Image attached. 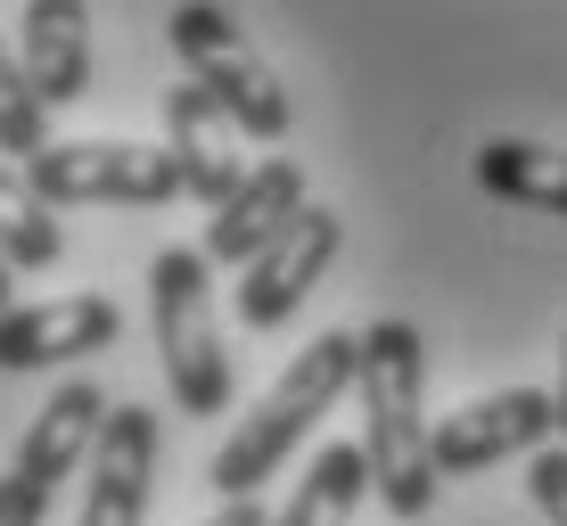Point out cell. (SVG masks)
<instances>
[{
    "label": "cell",
    "instance_id": "ac0fdd59",
    "mask_svg": "<svg viewBox=\"0 0 567 526\" xmlns=\"http://www.w3.org/2000/svg\"><path fill=\"white\" fill-rule=\"evenodd\" d=\"M526 494H535V510L567 526V444H543L535 461H526Z\"/></svg>",
    "mask_w": 567,
    "mask_h": 526
},
{
    "label": "cell",
    "instance_id": "277c9868",
    "mask_svg": "<svg viewBox=\"0 0 567 526\" xmlns=\"http://www.w3.org/2000/svg\"><path fill=\"white\" fill-rule=\"evenodd\" d=\"M165 33H173V58L189 66V83H206L247 141H288V124H297L288 115V83L264 66V50L247 42V25L223 0H182L165 17Z\"/></svg>",
    "mask_w": 567,
    "mask_h": 526
},
{
    "label": "cell",
    "instance_id": "7a4b0ae2",
    "mask_svg": "<svg viewBox=\"0 0 567 526\" xmlns=\"http://www.w3.org/2000/svg\"><path fill=\"white\" fill-rule=\"evenodd\" d=\"M346 386H362V338H354V329H321V338H312L305 354L264 386L256 412L214 444L206 485H214L223 502H256V485L280 477L288 461H297V444L321 427V412L346 395Z\"/></svg>",
    "mask_w": 567,
    "mask_h": 526
},
{
    "label": "cell",
    "instance_id": "6da1fadb",
    "mask_svg": "<svg viewBox=\"0 0 567 526\" xmlns=\"http://www.w3.org/2000/svg\"><path fill=\"white\" fill-rule=\"evenodd\" d=\"M362 453L386 510L427 518L444 477H436V427H427V338L412 321L362 329Z\"/></svg>",
    "mask_w": 567,
    "mask_h": 526
},
{
    "label": "cell",
    "instance_id": "5bb4252c",
    "mask_svg": "<svg viewBox=\"0 0 567 526\" xmlns=\"http://www.w3.org/2000/svg\"><path fill=\"white\" fill-rule=\"evenodd\" d=\"M477 189H494V198L511 206H535V214H567V148H543V141H485L477 157Z\"/></svg>",
    "mask_w": 567,
    "mask_h": 526
},
{
    "label": "cell",
    "instance_id": "7402d4cb",
    "mask_svg": "<svg viewBox=\"0 0 567 526\" xmlns=\"http://www.w3.org/2000/svg\"><path fill=\"white\" fill-rule=\"evenodd\" d=\"M559 444H567V338H559Z\"/></svg>",
    "mask_w": 567,
    "mask_h": 526
},
{
    "label": "cell",
    "instance_id": "9a60e30c",
    "mask_svg": "<svg viewBox=\"0 0 567 526\" xmlns=\"http://www.w3.org/2000/svg\"><path fill=\"white\" fill-rule=\"evenodd\" d=\"M362 494H379V485H370V453L362 444H321L312 470L297 477V494H288V510L271 526H354Z\"/></svg>",
    "mask_w": 567,
    "mask_h": 526
},
{
    "label": "cell",
    "instance_id": "4fadbf2b",
    "mask_svg": "<svg viewBox=\"0 0 567 526\" xmlns=\"http://www.w3.org/2000/svg\"><path fill=\"white\" fill-rule=\"evenodd\" d=\"M107 412H115V403H107L91 379H66V386H58V395L42 403V412H33V427L17 436V461H9V470L58 494V477H74L91 453H100V427H107Z\"/></svg>",
    "mask_w": 567,
    "mask_h": 526
},
{
    "label": "cell",
    "instance_id": "2e32d148",
    "mask_svg": "<svg viewBox=\"0 0 567 526\" xmlns=\"http://www.w3.org/2000/svg\"><path fill=\"white\" fill-rule=\"evenodd\" d=\"M0 256H9L17 271H50L58 256H66L58 214H50L42 189H33L25 165H0Z\"/></svg>",
    "mask_w": 567,
    "mask_h": 526
},
{
    "label": "cell",
    "instance_id": "ba28073f",
    "mask_svg": "<svg viewBox=\"0 0 567 526\" xmlns=\"http://www.w3.org/2000/svg\"><path fill=\"white\" fill-rule=\"evenodd\" d=\"M165 148H173L189 198H198L206 214H223L230 198H239V182L256 173V165H239V124H230V107L214 100L206 83H173L165 91Z\"/></svg>",
    "mask_w": 567,
    "mask_h": 526
},
{
    "label": "cell",
    "instance_id": "8992f818",
    "mask_svg": "<svg viewBox=\"0 0 567 526\" xmlns=\"http://www.w3.org/2000/svg\"><path fill=\"white\" fill-rule=\"evenodd\" d=\"M543 444H559V395L543 386H502V395H477L461 412L436 420V477H477L494 461L526 453L535 461Z\"/></svg>",
    "mask_w": 567,
    "mask_h": 526
},
{
    "label": "cell",
    "instance_id": "3957f363",
    "mask_svg": "<svg viewBox=\"0 0 567 526\" xmlns=\"http://www.w3.org/2000/svg\"><path fill=\"white\" fill-rule=\"evenodd\" d=\"M148 313H156V362L189 420L230 412V345L214 321V264L206 247H165L148 264Z\"/></svg>",
    "mask_w": 567,
    "mask_h": 526
},
{
    "label": "cell",
    "instance_id": "5b68a950",
    "mask_svg": "<svg viewBox=\"0 0 567 526\" xmlns=\"http://www.w3.org/2000/svg\"><path fill=\"white\" fill-rule=\"evenodd\" d=\"M25 173L50 206H165L189 189L173 148H148V141H58Z\"/></svg>",
    "mask_w": 567,
    "mask_h": 526
},
{
    "label": "cell",
    "instance_id": "8fae6325",
    "mask_svg": "<svg viewBox=\"0 0 567 526\" xmlns=\"http://www.w3.org/2000/svg\"><path fill=\"white\" fill-rule=\"evenodd\" d=\"M17 58H25L42 107H74L100 74V42H91V0H25L17 9Z\"/></svg>",
    "mask_w": 567,
    "mask_h": 526
},
{
    "label": "cell",
    "instance_id": "44dd1931",
    "mask_svg": "<svg viewBox=\"0 0 567 526\" xmlns=\"http://www.w3.org/2000/svg\"><path fill=\"white\" fill-rule=\"evenodd\" d=\"M9 313H17V264L0 256V321H9Z\"/></svg>",
    "mask_w": 567,
    "mask_h": 526
},
{
    "label": "cell",
    "instance_id": "7c38bea8",
    "mask_svg": "<svg viewBox=\"0 0 567 526\" xmlns=\"http://www.w3.org/2000/svg\"><path fill=\"white\" fill-rule=\"evenodd\" d=\"M148 477H156V412L115 403L91 453V485H83V526H141L148 518Z\"/></svg>",
    "mask_w": 567,
    "mask_h": 526
},
{
    "label": "cell",
    "instance_id": "52a82bcc",
    "mask_svg": "<svg viewBox=\"0 0 567 526\" xmlns=\"http://www.w3.org/2000/svg\"><path fill=\"white\" fill-rule=\"evenodd\" d=\"M338 247H346L338 206H305L297 230H288L271 256H256V264L239 271V321H247V329H280V321L312 297V288H321V271L338 264Z\"/></svg>",
    "mask_w": 567,
    "mask_h": 526
},
{
    "label": "cell",
    "instance_id": "30bf717a",
    "mask_svg": "<svg viewBox=\"0 0 567 526\" xmlns=\"http://www.w3.org/2000/svg\"><path fill=\"white\" fill-rule=\"evenodd\" d=\"M124 338V313L107 297H50V305H17L0 321V370H58L83 362L100 345Z\"/></svg>",
    "mask_w": 567,
    "mask_h": 526
},
{
    "label": "cell",
    "instance_id": "e0dca14e",
    "mask_svg": "<svg viewBox=\"0 0 567 526\" xmlns=\"http://www.w3.org/2000/svg\"><path fill=\"white\" fill-rule=\"evenodd\" d=\"M0 148H9L17 165H33L42 148H58V141H50V107H42L25 58H17L9 42H0Z\"/></svg>",
    "mask_w": 567,
    "mask_h": 526
},
{
    "label": "cell",
    "instance_id": "9c48e42d",
    "mask_svg": "<svg viewBox=\"0 0 567 526\" xmlns=\"http://www.w3.org/2000/svg\"><path fill=\"white\" fill-rule=\"evenodd\" d=\"M305 165L288 157V148H271V157L239 182V198H230L223 214H206V264H256L271 256V247L297 230V214H305Z\"/></svg>",
    "mask_w": 567,
    "mask_h": 526
},
{
    "label": "cell",
    "instance_id": "d6986e66",
    "mask_svg": "<svg viewBox=\"0 0 567 526\" xmlns=\"http://www.w3.org/2000/svg\"><path fill=\"white\" fill-rule=\"evenodd\" d=\"M50 518V485H33V477H0V526H42Z\"/></svg>",
    "mask_w": 567,
    "mask_h": 526
},
{
    "label": "cell",
    "instance_id": "ffe728a7",
    "mask_svg": "<svg viewBox=\"0 0 567 526\" xmlns=\"http://www.w3.org/2000/svg\"><path fill=\"white\" fill-rule=\"evenodd\" d=\"M198 526H271V510H256V502H223V510L198 518Z\"/></svg>",
    "mask_w": 567,
    "mask_h": 526
}]
</instances>
